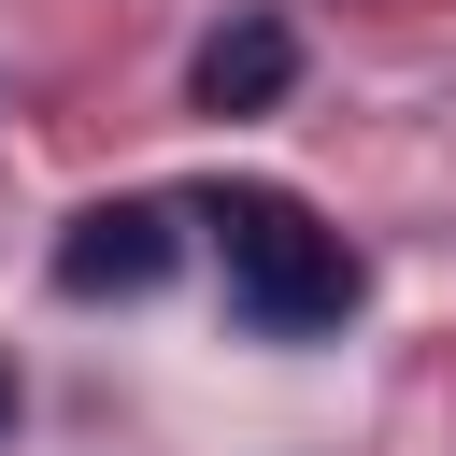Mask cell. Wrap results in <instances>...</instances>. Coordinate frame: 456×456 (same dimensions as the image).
<instances>
[{
	"label": "cell",
	"instance_id": "1",
	"mask_svg": "<svg viewBox=\"0 0 456 456\" xmlns=\"http://www.w3.org/2000/svg\"><path fill=\"white\" fill-rule=\"evenodd\" d=\"M214 242H228V299H242L271 342L356 314V256H342V228H314L285 185H228V200H214Z\"/></svg>",
	"mask_w": 456,
	"mask_h": 456
},
{
	"label": "cell",
	"instance_id": "2",
	"mask_svg": "<svg viewBox=\"0 0 456 456\" xmlns=\"http://www.w3.org/2000/svg\"><path fill=\"white\" fill-rule=\"evenodd\" d=\"M171 271V214L157 200H100V214H71V242H57V285L71 299H142Z\"/></svg>",
	"mask_w": 456,
	"mask_h": 456
},
{
	"label": "cell",
	"instance_id": "3",
	"mask_svg": "<svg viewBox=\"0 0 456 456\" xmlns=\"http://www.w3.org/2000/svg\"><path fill=\"white\" fill-rule=\"evenodd\" d=\"M299 86V43H285V14H228L214 43H200V114H271Z\"/></svg>",
	"mask_w": 456,
	"mask_h": 456
},
{
	"label": "cell",
	"instance_id": "4",
	"mask_svg": "<svg viewBox=\"0 0 456 456\" xmlns=\"http://www.w3.org/2000/svg\"><path fill=\"white\" fill-rule=\"evenodd\" d=\"M0 428H14V370H0Z\"/></svg>",
	"mask_w": 456,
	"mask_h": 456
}]
</instances>
